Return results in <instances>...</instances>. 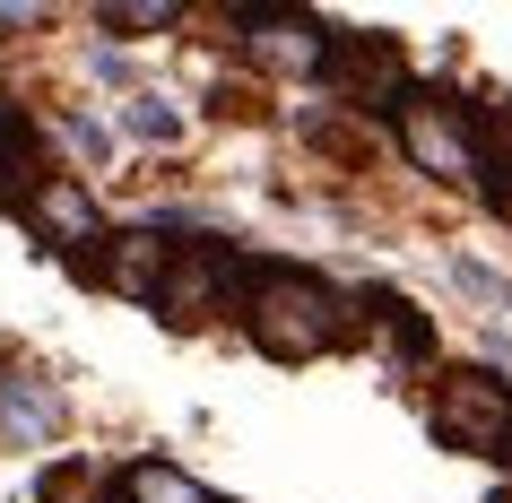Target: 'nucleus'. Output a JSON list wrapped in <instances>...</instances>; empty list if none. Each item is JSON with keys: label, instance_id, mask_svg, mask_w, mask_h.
<instances>
[{"label": "nucleus", "instance_id": "11", "mask_svg": "<svg viewBox=\"0 0 512 503\" xmlns=\"http://www.w3.org/2000/svg\"><path fill=\"white\" fill-rule=\"evenodd\" d=\"M113 503H217V495L191 469H174V460H131L122 486H113Z\"/></svg>", "mask_w": 512, "mask_h": 503}, {"label": "nucleus", "instance_id": "15", "mask_svg": "<svg viewBox=\"0 0 512 503\" xmlns=\"http://www.w3.org/2000/svg\"><path fill=\"white\" fill-rule=\"evenodd\" d=\"M96 27L148 35V27H183V9H174V0H105V9H96Z\"/></svg>", "mask_w": 512, "mask_h": 503}, {"label": "nucleus", "instance_id": "8", "mask_svg": "<svg viewBox=\"0 0 512 503\" xmlns=\"http://www.w3.org/2000/svg\"><path fill=\"white\" fill-rule=\"evenodd\" d=\"M27 226L53 243L61 261H79V252H96V243H105V209H96V191H87L79 174H53V183L35 191Z\"/></svg>", "mask_w": 512, "mask_h": 503}, {"label": "nucleus", "instance_id": "10", "mask_svg": "<svg viewBox=\"0 0 512 503\" xmlns=\"http://www.w3.org/2000/svg\"><path fill=\"white\" fill-rule=\"evenodd\" d=\"M478 157H486V200L512 209V96H478Z\"/></svg>", "mask_w": 512, "mask_h": 503}, {"label": "nucleus", "instance_id": "17", "mask_svg": "<svg viewBox=\"0 0 512 503\" xmlns=\"http://www.w3.org/2000/svg\"><path fill=\"white\" fill-rule=\"evenodd\" d=\"M61 148H70V157H105V131H96V122H87V113H61Z\"/></svg>", "mask_w": 512, "mask_h": 503}, {"label": "nucleus", "instance_id": "4", "mask_svg": "<svg viewBox=\"0 0 512 503\" xmlns=\"http://www.w3.org/2000/svg\"><path fill=\"white\" fill-rule=\"evenodd\" d=\"M261 269L270 261H243L235 243H183V261H174V278H165V295H157L165 330H200V321H217V313H243L252 287H261Z\"/></svg>", "mask_w": 512, "mask_h": 503}, {"label": "nucleus", "instance_id": "12", "mask_svg": "<svg viewBox=\"0 0 512 503\" xmlns=\"http://www.w3.org/2000/svg\"><path fill=\"white\" fill-rule=\"evenodd\" d=\"M53 434H61V399L44 382L0 391V443H53Z\"/></svg>", "mask_w": 512, "mask_h": 503}, {"label": "nucleus", "instance_id": "13", "mask_svg": "<svg viewBox=\"0 0 512 503\" xmlns=\"http://www.w3.org/2000/svg\"><path fill=\"white\" fill-rule=\"evenodd\" d=\"M122 477H105L96 460H53V469L35 477V503H113Z\"/></svg>", "mask_w": 512, "mask_h": 503}, {"label": "nucleus", "instance_id": "18", "mask_svg": "<svg viewBox=\"0 0 512 503\" xmlns=\"http://www.w3.org/2000/svg\"><path fill=\"white\" fill-rule=\"evenodd\" d=\"M495 503H512V477H504V486H495Z\"/></svg>", "mask_w": 512, "mask_h": 503}, {"label": "nucleus", "instance_id": "3", "mask_svg": "<svg viewBox=\"0 0 512 503\" xmlns=\"http://www.w3.org/2000/svg\"><path fill=\"white\" fill-rule=\"evenodd\" d=\"M400 157L434 183H486V157H478V105H460L452 87H408L400 105Z\"/></svg>", "mask_w": 512, "mask_h": 503}, {"label": "nucleus", "instance_id": "1", "mask_svg": "<svg viewBox=\"0 0 512 503\" xmlns=\"http://www.w3.org/2000/svg\"><path fill=\"white\" fill-rule=\"evenodd\" d=\"M243 339L261 347L270 365H313L330 347L365 339V313H356L330 278H313V269H296V261H270L261 287H252V304H243Z\"/></svg>", "mask_w": 512, "mask_h": 503}, {"label": "nucleus", "instance_id": "2", "mask_svg": "<svg viewBox=\"0 0 512 503\" xmlns=\"http://www.w3.org/2000/svg\"><path fill=\"white\" fill-rule=\"evenodd\" d=\"M426 425L443 451H469V460H495L512 477V382H495L486 365H443L426 399Z\"/></svg>", "mask_w": 512, "mask_h": 503}, {"label": "nucleus", "instance_id": "7", "mask_svg": "<svg viewBox=\"0 0 512 503\" xmlns=\"http://www.w3.org/2000/svg\"><path fill=\"white\" fill-rule=\"evenodd\" d=\"M226 27H235L243 44H252V61L278 70V79H322L330 70V18H313V9H252V0H235Z\"/></svg>", "mask_w": 512, "mask_h": 503}, {"label": "nucleus", "instance_id": "9", "mask_svg": "<svg viewBox=\"0 0 512 503\" xmlns=\"http://www.w3.org/2000/svg\"><path fill=\"white\" fill-rule=\"evenodd\" d=\"M356 313H365V339H382L391 365H434V321L417 313L400 287H365V295H356Z\"/></svg>", "mask_w": 512, "mask_h": 503}, {"label": "nucleus", "instance_id": "5", "mask_svg": "<svg viewBox=\"0 0 512 503\" xmlns=\"http://www.w3.org/2000/svg\"><path fill=\"white\" fill-rule=\"evenodd\" d=\"M322 87L339 96L348 113H391L400 122V105H408V44L400 35H382V27H365V35H348V27H330V70H322Z\"/></svg>", "mask_w": 512, "mask_h": 503}, {"label": "nucleus", "instance_id": "6", "mask_svg": "<svg viewBox=\"0 0 512 503\" xmlns=\"http://www.w3.org/2000/svg\"><path fill=\"white\" fill-rule=\"evenodd\" d=\"M174 261H183V243L165 235V226H122V235H105L96 252H79V261H70V278L122 295V304H157L165 278H174Z\"/></svg>", "mask_w": 512, "mask_h": 503}, {"label": "nucleus", "instance_id": "14", "mask_svg": "<svg viewBox=\"0 0 512 503\" xmlns=\"http://www.w3.org/2000/svg\"><path fill=\"white\" fill-rule=\"evenodd\" d=\"M122 131L148 139V148H183V113L165 105V96H131V105H122Z\"/></svg>", "mask_w": 512, "mask_h": 503}, {"label": "nucleus", "instance_id": "16", "mask_svg": "<svg viewBox=\"0 0 512 503\" xmlns=\"http://www.w3.org/2000/svg\"><path fill=\"white\" fill-rule=\"evenodd\" d=\"M452 278H460L469 295H478V304H495V313H512V287H504V278H495L486 261H469V252H460V261H452Z\"/></svg>", "mask_w": 512, "mask_h": 503}]
</instances>
